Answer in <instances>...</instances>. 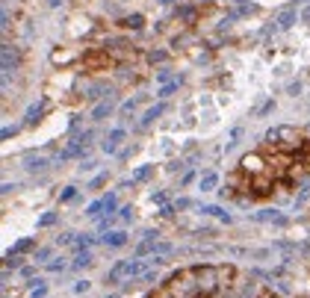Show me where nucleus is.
<instances>
[{
  "mask_svg": "<svg viewBox=\"0 0 310 298\" xmlns=\"http://www.w3.org/2000/svg\"><path fill=\"white\" fill-rule=\"evenodd\" d=\"M101 242H103V245H109V248H121V245L127 242V233H124V231H112V233L101 236Z\"/></svg>",
  "mask_w": 310,
  "mask_h": 298,
  "instance_id": "1",
  "label": "nucleus"
},
{
  "mask_svg": "<svg viewBox=\"0 0 310 298\" xmlns=\"http://www.w3.org/2000/svg\"><path fill=\"white\" fill-rule=\"evenodd\" d=\"M121 139H124V130H112V133L106 136V142H103V151H106V154H112L115 148H119V142H121Z\"/></svg>",
  "mask_w": 310,
  "mask_h": 298,
  "instance_id": "2",
  "label": "nucleus"
},
{
  "mask_svg": "<svg viewBox=\"0 0 310 298\" xmlns=\"http://www.w3.org/2000/svg\"><path fill=\"white\" fill-rule=\"evenodd\" d=\"M124 275L130 278V263H119V266L109 272V278H106V281H109V283H119V278H124Z\"/></svg>",
  "mask_w": 310,
  "mask_h": 298,
  "instance_id": "3",
  "label": "nucleus"
},
{
  "mask_svg": "<svg viewBox=\"0 0 310 298\" xmlns=\"http://www.w3.org/2000/svg\"><path fill=\"white\" fill-rule=\"evenodd\" d=\"M163 109H166V106H154V109H148V113H145V118H142V124L148 127V124H151L154 118H157V116H163Z\"/></svg>",
  "mask_w": 310,
  "mask_h": 298,
  "instance_id": "4",
  "label": "nucleus"
},
{
  "mask_svg": "<svg viewBox=\"0 0 310 298\" xmlns=\"http://www.w3.org/2000/svg\"><path fill=\"white\" fill-rule=\"evenodd\" d=\"M216 183H219V177H216V174H204V180H201V192H210Z\"/></svg>",
  "mask_w": 310,
  "mask_h": 298,
  "instance_id": "5",
  "label": "nucleus"
},
{
  "mask_svg": "<svg viewBox=\"0 0 310 298\" xmlns=\"http://www.w3.org/2000/svg\"><path fill=\"white\" fill-rule=\"evenodd\" d=\"M74 266H77V269H83V266H92V254H89V251H83L80 257L74 260Z\"/></svg>",
  "mask_w": 310,
  "mask_h": 298,
  "instance_id": "6",
  "label": "nucleus"
},
{
  "mask_svg": "<svg viewBox=\"0 0 310 298\" xmlns=\"http://www.w3.org/2000/svg\"><path fill=\"white\" fill-rule=\"evenodd\" d=\"M124 24H127V27H133V30H139V27H142V15H133V18H127Z\"/></svg>",
  "mask_w": 310,
  "mask_h": 298,
  "instance_id": "7",
  "label": "nucleus"
},
{
  "mask_svg": "<svg viewBox=\"0 0 310 298\" xmlns=\"http://www.w3.org/2000/svg\"><path fill=\"white\" fill-rule=\"evenodd\" d=\"M30 245H33V239H21V242H18V245H15V248H12V251H15V254H18V251H27V248H30ZM12 251H9V254H12Z\"/></svg>",
  "mask_w": 310,
  "mask_h": 298,
  "instance_id": "8",
  "label": "nucleus"
},
{
  "mask_svg": "<svg viewBox=\"0 0 310 298\" xmlns=\"http://www.w3.org/2000/svg\"><path fill=\"white\" fill-rule=\"evenodd\" d=\"M106 113H109V103H101V106L95 109V118H103Z\"/></svg>",
  "mask_w": 310,
  "mask_h": 298,
  "instance_id": "9",
  "label": "nucleus"
},
{
  "mask_svg": "<svg viewBox=\"0 0 310 298\" xmlns=\"http://www.w3.org/2000/svg\"><path fill=\"white\" fill-rule=\"evenodd\" d=\"M293 21H295V15H293V12H287V15L281 18V27H293Z\"/></svg>",
  "mask_w": 310,
  "mask_h": 298,
  "instance_id": "10",
  "label": "nucleus"
},
{
  "mask_svg": "<svg viewBox=\"0 0 310 298\" xmlns=\"http://www.w3.org/2000/svg\"><path fill=\"white\" fill-rule=\"evenodd\" d=\"M89 289V281H77V286H74V292H86Z\"/></svg>",
  "mask_w": 310,
  "mask_h": 298,
  "instance_id": "11",
  "label": "nucleus"
},
{
  "mask_svg": "<svg viewBox=\"0 0 310 298\" xmlns=\"http://www.w3.org/2000/svg\"><path fill=\"white\" fill-rule=\"evenodd\" d=\"M48 166V160H35V163H30V171H35V168H45Z\"/></svg>",
  "mask_w": 310,
  "mask_h": 298,
  "instance_id": "12",
  "label": "nucleus"
},
{
  "mask_svg": "<svg viewBox=\"0 0 310 298\" xmlns=\"http://www.w3.org/2000/svg\"><path fill=\"white\" fill-rule=\"evenodd\" d=\"M53 218H56V215H45L42 221H38V228H48V225H53Z\"/></svg>",
  "mask_w": 310,
  "mask_h": 298,
  "instance_id": "13",
  "label": "nucleus"
},
{
  "mask_svg": "<svg viewBox=\"0 0 310 298\" xmlns=\"http://www.w3.org/2000/svg\"><path fill=\"white\" fill-rule=\"evenodd\" d=\"M174 89H177V83H172V86H166V89H163V92H160V98H169V95H172V92H174Z\"/></svg>",
  "mask_w": 310,
  "mask_h": 298,
  "instance_id": "14",
  "label": "nucleus"
},
{
  "mask_svg": "<svg viewBox=\"0 0 310 298\" xmlns=\"http://www.w3.org/2000/svg\"><path fill=\"white\" fill-rule=\"evenodd\" d=\"M148 174H151V168H139V171H136V177H133V180H145V177H148Z\"/></svg>",
  "mask_w": 310,
  "mask_h": 298,
  "instance_id": "15",
  "label": "nucleus"
},
{
  "mask_svg": "<svg viewBox=\"0 0 310 298\" xmlns=\"http://www.w3.org/2000/svg\"><path fill=\"white\" fill-rule=\"evenodd\" d=\"M71 198H74V186H68V189L62 192V201H71Z\"/></svg>",
  "mask_w": 310,
  "mask_h": 298,
  "instance_id": "16",
  "label": "nucleus"
},
{
  "mask_svg": "<svg viewBox=\"0 0 310 298\" xmlns=\"http://www.w3.org/2000/svg\"><path fill=\"white\" fill-rule=\"evenodd\" d=\"M48 269H51V272H62V269H65V263H62V260H59V263H51Z\"/></svg>",
  "mask_w": 310,
  "mask_h": 298,
  "instance_id": "17",
  "label": "nucleus"
}]
</instances>
